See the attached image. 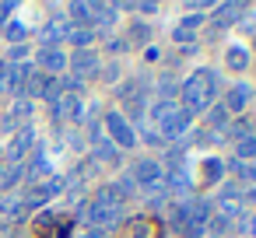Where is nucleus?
I'll return each instance as SVG.
<instances>
[{"label":"nucleus","instance_id":"1","mask_svg":"<svg viewBox=\"0 0 256 238\" xmlns=\"http://www.w3.org/2000/svg\"><path fill=\"white\" fill-rule=\"evenodd\" d=\"M70 228H74V221L64 214H39L32 224V235L36 238H70Z\"/></svg>","mask_w":256,"mask_h":238},{"label":"nucleus","instance_id":"2","mask_svg":"<svg viewBox=\"0 0 256 238\" xmlns=\"http://www.w3.org/2000/svg\"><path fill=\"white\" fill-rule=\"evenodd\" d=\"M120 238H165V224H162L158 217L144 214V217L126 221V224H123V231H120Z\"/></svg>","mask_w":256,"mask_h":238}]
</instances>
